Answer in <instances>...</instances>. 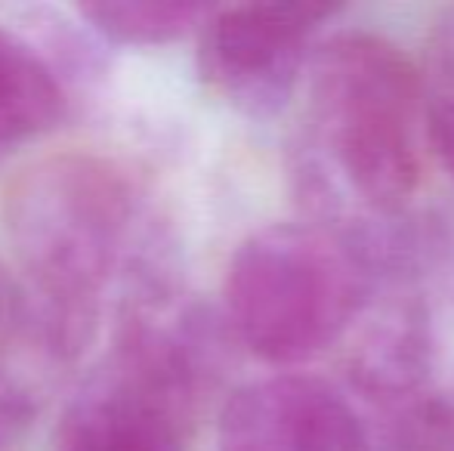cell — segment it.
<instances>
[{
    "mask_svg": "<svg viewBox=\"0 0 454 451\" xmlns=\"http://www.w3.org/2000/svg\"><path fill=\"white\" fill-rule=\"evenodd\" d=\"M368 297L353 245L312 226L275 223L235 247L226 272V322L272 365L306 362L343 338Z\"/></svg>",
    "mask_w": 454,
    "mask_h": 451,
    "instance_id": "3",
    "label": "cell"
},
{
    "mask_svg": "<svg viewBox=\"0 0 454 451\" xmlns=\"http://www.w3.org/2000/svg\"><path fill=\"white\" fill-rule=\"evenodd\" d=\"M66 109V84L47 56L0 25V164L53 130Z\"/></svg>",
    "mask_w": 454,
    "mask_h": 451,
    "instance_id": "7",
    "label": "cell"
},
{
    "mask_svg": "<svg viewBox=\"0 0 454 451\" xmlns=\"http://www.w3.org/2000/svg\"><path fill=\"white\" fill-rule=\"evenodd\" d=\"M4 220L25 282L84 331L96 334L108 307L124 319L155 313L168 297L161 220L114 158L68 152L35 161L6 189Z\"/></svg>",
    "mask_w": 454,
    "mask_h": 451,
    "instance_id": "1",
    "label": "cell"
},
{
    "mask_svg": "<svg viewBox=\"0 0 454 451\" xmlns=\"http://www.w3.org/2000/svg\"><path fill=\"white\" fill-rule=\"evenodd\" d=\"M427 368V346L414 325H389L374 331L356 353L353 374L362 390L383 399H408Z\"/></svg>",
    "mask_w": 454,
    "mask_h": 451,
    "instance_id": "9",
    "label": "cell"
},
{
    "mask_svg": "<svg viewBox=\"0 0 454 451\" xmlns=\"http://www.w3.org/2000/svg\"><path fill=\"white\" fill-rule=\"evenodd\" d=\"M427 133H430V145L436 158L454 176V97H445L433 105L430 118H427Z\"/></svg>",
    "mask_w": 454,
    "mask_h": 451,
    "instance_id": "12",
    "label": "cell"
},
{
    "mask_svg": "<svg viewBox=\"0 0 454 451\" xmlns=\"http://www.w3.org/2000/svg\"><path fill=\"white\" fill-rule=\"evenodd\" d=\"M216 442L220 451H371L347 399L303 374L239 386L220 408Z\"/></svg>",
    "mask_w": 454,
    "mask_h": 451,
    "instance_id": "6",
    "label": "cell"
},
{
    "mask_svg": "<svg viewBox=\"0 0 454 451\" xmlns=\"http://www.w3.org/2000/svg\"><path fill=\"white\" fill-rule=\"evenodd\" d=\"M331 16L316 4H245L204 19L198 74L207 90L247 118H275L303 74L309 37Z\"/></svg>",
    "mask_w": 454,
    "mask_h": 451,
    "instance_id": "5",
    "label": "cell"
},
{
    "mask_svg": "<svg viewBox=\"0 0 454 451\" xmlns=\"http://www.w3.org/2000/svg\"><path fill=\"white\" fill-rule=\"evenodd\" d=\"M78 16L84 25L108 43L124 47H155L174 43L189 31H201L210 10L176 0H133V4H81Z\"/></svg>",
    "mask_w": 454,
    "mask_h": 451,
    "instance_id": "8",
    "label": "cell"
},
{
    "mask_svg": "<svg viewBox=\"0 0 454 451\" xmlns=\"http://www.w3.org/2000/svg\"><path fill=\"white\" fill-rule=\"evenodd\" d=\"M108 353L78 384L53 430V451H185L214 380L216 334L189 313L164 328L152 313L118 319Z\"/></svg>",
    "mask_w": 454,
    "mask_h": 451,
    "instance_id": "2",
    "label": "cell"
},
{
    "mask_svg": "<svg viewBox=\"0 0 454 451\" xmlns=\"http://www.w3.org/2000/svg\"><path fill=\"white\" fill-rule=\"evenodd\" d=\"M312 121L331 161L374 211H395L420 183V78L387 37L343 31L312 56Z\"/></svg>",
    "mask_w": 454,
    "mask_h": 451,
    "instance_id": "4",
    "label": "cell"
},
{
    "mask_svg": "<svg viewBox=\"0 0 454 451\" xmlns=\"http://www.w3.org/2000/svg\"><path fill=\"white\" fill-rule=\"evenodd\" d=\"M377 451H454V399L408 396L387 417Z\"/></svg>",
    "mask_w": 454,
    "mask_h": 451,
    "instance_id": "10",
    "label": "cell"
},
{
    "mask_svg": "<svg viewBox=\"0 0 454 451\" xmlns=\"http://www.w3.org/2000/svg\"><path fill=\"white\" fill-rule=\"evenodd\" d=\"M37 393L0 371V451L16 442V436L31 424L37 411Z\"/></svg>",
    "mask_w": 454,
    "mask_h": 451,
    "instance_id": "11",
    "label": "cell"
}]
</instances>
